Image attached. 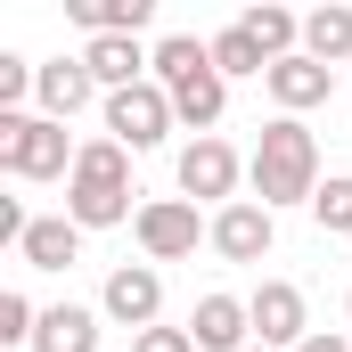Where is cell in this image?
<instances>
[{"instance_id": "6da1fadb", "label": "cell", "mask_w": 352, "mask_h": 352, "mask_svg": "<svg viewBox=\"0 0 352 352\" xmlns=\"http://www.w3.org/2000/svg\"><path fill=\"white\" fill-rule=\"evenodd\" d=\"M246 180H254V205H270V213L320 197V140L303 131V115H270L263 123V140L246 156Z\"/></svg>"}, {"instance_id": "7a4b0ae2", "label": "cell", "mask_w": 352, "mask_h": 352, "mask_svg": "<svg viewBox=\"0 0 352 352\" xmlns=\"http://www.w3.org/2000/svg\"><path fill=\"white\" fill-rule=\"evenodd\" d=\"M140 188H131V148L123 140H82V156H74V180H66V221H82V230H115V221H140V205H131Z\"/></svg>"}, {"instance_id": "3957f363", "label": "cell", "mask_w": 352, "mask_h": 352, "mask_svg": "<svg viewBox=\"0 0 352 352\" xmlns=\"http://www.w3.org/2000/svg\"><path fill=\"white\" fill-rule=\"evenodd\" d=\"M82 140H66V123L50 115H0V173L8 180H74Z\"/></svg>"}, {"instance_id": "277c9868", "label": "cell", "mask_w": 352, "mask_h": 352, "mask_svg": "<svg viewBox=\"0 0 352 352\" xmlns=\"http://www.w3.org/2000/svg\"><path fill=\"white\" fill-rule=\"evenodd\" d=\"M131 238H140L148 263H188L197 246H213V221H197L188 197H148L140 221H131Z\"/></svg>"}, {"instance_id": "5b68a950", "label": "cell", "mask_w": 352, "mask_h": 352, "mask_svg": "<svg viewBox=\"0 0 352 352\" xmlns=\"http://www.w3.org/2000/svg\"><path fill=\"white\" fill-rule=\"evenodd\" d=\"M173 131H180V115H173V90L164 82H140V90H115L107 98V140H123L131 156L164 148Z\"/></svg>"}, {"instance_id": "8992f818", "label": "cell", "mask_w": 352, "mask_h": 352, "mask_svg": "<svg viewBox=\"0 0 352 352\" xmlns=\"http://www.w3.org/2000/svg\"><path fill=\"white\" fill-rule=\"evenodd\" d=\"M98 311H107L115 328H131V336L164 328V270H156V263H123V270H107Z\"/></svg>"}, {"instance_id": "52a82bcc", "label": "cell", "mask_w": 352, "mask_h": 352, "mask_svg": "<svg viewBox=\"0 0 352 352\" xmlns=\"http://www.w3.org/2000/svg\"><path fill=\"white\" fill-rule=\"evenodd\" d=\"M238 180H246V164H238V148L230 140H188L180 148V197L188 205H238Z\"/></svg>"}, {"instance_id": "ba28073f", "label": "cell", "mask_w": 352, "mask_h": 352, "mask_svg": "<svg viewBox=\"0 0 352 352\" xmlns=\"http://www.w3.org/2000/svg\"><path fill=\"white\" fill-rule=\"evenodd\" d=\"M246 311H254V344H270V352H295L311 336V303H303L295 278H263V287L246 295Z\"/></svg>"}, {"instance_id": "9c48e42d", "label": "cell", "mask_w": 352, "mask_h": 352, "mask_svg": "<svg viewBox=\"0 0 352 352\" xmlns=\"http://www.w3.org/2000/svg\"><path fill=\"white\" fill-rule=\"evenodd\" d=\"M270 238H278V213L254 205V197H238V205L213 213V254H221V263H263Z\"/></svg>"}, {"instance_id": "30bf717a", "label": "cell", "mask_w": 352, "mask_h": 352, "mask_svg": "<svg viewBox=\"0 0 352 352\" xmlns=\"http://www.w3.org/2000/svg\"><path fill=\"white\" fill-rule=\"evenodd\" d=\"M263 90L278 98V115H311V107H328V98H336V66H320V58H303V50H295V58H278V66L263 74Z\"/></svg>"}, {"instance_id": "8fae6325", "label": "cell", "mask_w": 352, "mask_h": 352, "mask_svg": "<svg viewBox=\"0 0 352 352\" xmlns=\"http://www.w3.org/2000/svg\"><path fill=\"white\" fill-rule=\"evenodd\" d=\"M90 98L107 107V90L90 82V66H82V58H50V66H41V82H33V115H50V123H74Z\"/></svg>"}, {"instance_id": "7c38bea8", "label": "cell", "mask_w": 352, "mask_h": 352, "mask_svg": "<svg viewBox=\"0 0 352 352\" xmlns=\"http://www.w3.org/2000/svg\"><path fill=\"white\" fill-rule=\"evenodd\" d=\"M188 336H197V352H246V344H254V311H246V295H197Z\"/></svg>"}, {"instance_id": "4fadbf2b", "label": "cell", "mask_w": 352, "mask_h": 352, "mask_svg": "<svg viewBox=\"0 0 352 352\" xmlns=\"http://www.w3.org/2000/svg\"><path fill=\"white\" fill-rule=\"evenodd\" d=\"M221 107H230V82L213 74V58H205L197 74H180V82H173V115H180V131H197V140H213Z\"/></svg>"}, {"instance_id": "5bb4252c", "label": "cell", "mask_w": 352, "mask_h": 352, "mask_svg": "<svg viewBox=\"0 0 352 352\" xmlns=\"http://www.w3.org/2000/svg\"><path fill=\"white\" fill-rule=\"evenodd\" d=\"M16 263H25V270H74V263H82V221H66V213H41V221L25 230Z\"/></svg>"}, {"instance_id": "9a60e30c", "label": "cell", "mask_w": 352, "mask_h": 352, "mask_svg": "<svg viewBox=\"0 0 352 352\" xmlns=\"http://www.w3.org/2000/svg\"><path fill=\"white\" fill-rule=\"evenodd\" d=\"M98 320L107 311H90V303H50L33 328V352H98Z\"/></svg>"}, {"instance_id": "2e32d148", "label": "cell", "mask_w": 352, "mask_h": 352, "mask_svg": "<svg viewBox=\"0 0 352 352\" xmlns=\"http://www.w3.org/2000/svg\"><path fill=\"white\" fill-rule=\"evenodd\" d=\"M66 16L82 25L90 41H107V33H148L156 25V0H66Z\"/></svg>"}, {"instance_id": "e0dca14e", "label": "cell", "mask_w": 352, "mask_h": 352, "mask_svg": "<svg viewBox=\"0 0 352 352\" xmlns=\"http://www.w3.org/2000/svg\"><path fill=\"white\" fill-rule=\"evenodd\" d=\"M303 58H320V66H352V8H344V0H320V8L303 16Z\"/></svg>"}, {"instance_id": "ac0fdd59", "label": "cell", "mask_w": 352, "mask_h": 352, "mask_svg": "<svg viewBox=\"0 0 352 352\" xmlns=\"http://www.w3.org/2000/svg\"><path fill=\"white\" fill-rule=\"evenodd\" d=\"M238 25H246V33H254V50H263L270 66H278V58H295V50H303V16H295V8H278V0H254V8H246V16H238Z\"/></svg>"}, {"instance_id": "d6986e66", "label": "cell", "mask_w": 352, "mask_h": 352, "mask_svg": "<svg viewBox=\"0 0 352 352\" xmlns=\"http://www.w3.org/2000/svg\"><path fill=\"white\" fill-rule=\"evenodd\" d=\"M205 50H213V74H221V82H246V74H270V58L254 50V33H246V25H221V33H213Z\"/></svg>"}, {"instance_id": "ffe728a7", "label": "cell", "mask_w": 352, "mask_h": 352, "mask_svg": "<svg viewBox=\"0 0 352 352\" xmlns=\"http://www.w3.org/2000/svg\"><path fill=\"white\" fill-rule=\"evenodd\" d=\"M311 221H320L328 238H352V173H328V180H320V197H311Z\"/></svg>"}, {"instance_id": "44dd1931", "label": "cell", "mask_w": 352, "mask_h": 352, "mask_svg": "<svg viewBox=\"0 0 352 352\" xmlns=\"http://www.w3.org/2000/svg\"><path fill=\"white\" fill-rule=\"evenodd\" d=\"M33 328H41L33 295H25V287H8V295H0V344H25V352H33Z\"/></svg>"}, {"instance_id": "7402d4cb", "label": "cell", "mask_w": 352, "mask_h": 352, "mask_svg": "<svg viewBox=\"0 0 352 352\" xmlns=\"http://www.w3.org/2000/svg\"><path fill=\"white\" fill-rule=\"evenodd\" d=\"M33 82H41V66L16 58V50H0V115H25L16 98H33Z\"/></svg>"}, {"instance_id": "603a6c76", "label": "cell", "mask_w": 352, "mask_h": 352, "mask_svg": "<svg viewBox=\"0 0 352 352\" xmlns=\"http://www.w3.org/2000/svg\"><path fill=\"white\" fill-rule=\"evenodd\" d=\"M131 352H197L188 328H148V336H131Z\"/></svg>"}, {"instance_id": "cb8c5ba5", "label": "cell", "mask_w": 352, "mask_h": 352, "mask_svg": "<svg viewBox=\"0 0 352 352\" xmlns=\"http://www.w3.org/2000/svg\"><path fill=\"white\" fill-rule=\"evenodd\" d=\"M295 352H352V336H336V328H311V336H303Z\"/></svg>"}, {"instance_id": "d4e9b609", "label": "cell", "mask_w": 352, "mask_h": 352, "mask_svg": "<svg viewBox=\"0 0 352 352\" xmlns=\"http://www.w3.org/2000/svg\"><path fill=\"white\" fill-rule=\"evenodd\" d=\"M344 320H352V287H344Z\"/></svg>"}, {"instance_id": "484cf974", "label": "cell", "mask_w": 352, "mask_h": 352, "mask_svg": "<svg viewBox=\"0 0 352 352\" xmlns=\"http://www.w3.org/2000/svg\"><path fill=\"white\" fill-rule=\"evenodd\" d=\"M246 352H270V344H246Z\"/></svg>"}]
</instances>
